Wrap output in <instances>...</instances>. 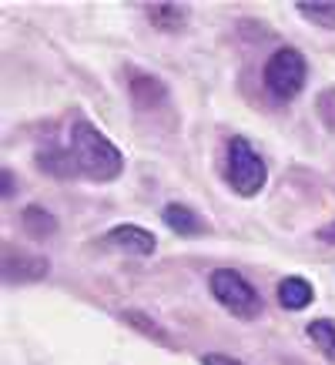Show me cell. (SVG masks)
<instances>
[{
	"instance_id": "7",
	"label": "cell",
	"mask_w": 335,
	"mask_h": 365,
	"mask_svg": "<svg viewBox=\"0 0 335 365\" xmlns=\"http://www.w3.org/2000/svg\"><path fill=\"white\" fill-rule=\"evenodd\" d=\"M312 299H315V292L305 278H282L279 282V302L285 305V309L302 312V309L312 305Z\"/></svg>"
},
{
	"instance_id": "6",
	"label": "cell",
	"mask_w": 335,
	"mask_h": 365,
	"mask_svg": "<svg viewBox=\"0 0 335 365\" xmlns=\"http://www.w3.org/2000/svg\"><path fill=\"white\" fill-rule=\"evenodd\" d=\"M47 272V262L37 255H21L14 245L4 248V278L7 282H21V278H41Z\"/></svg>"
},
{
	"instance_id": "10",
	"label": "cell",
	"mask_w": 335,
	"mask_h": 365,
	"mask_svg": "<svg viewBox=\"0 0 335 365\" xmlns=\"http://www.w3.org/2000/svg\"><path fill=\"white\" fill-rule=\"evenodd\" d=\"M148 17H151V24L155 27H161V31H178L181 24L188 21V11L185 7H178V4H151L148 7Z\"/></svg>"
},
{
	"instance_id": "2",
	"label": "cell",
	"mask_w": 335,
	"mask_h": 365,
	"mask_svg": "<svg viewBox=\"0 0 335 365\" xmlns=\"http://www.w3.org/2000/svg\"><path fill=\"white\" fill-rule=\"evenodd\" d=\"M225 178H228V185H232L238 195H258V191L265 188V161L258 155L252 141L245 138H232L228 141V161H225Z\"/></svg>"
},
{
	"instance_id": "11",
	"label": "cell",
	"mask_w": 335,
	"mask_h": 365,
	"mask_svg": "<svg viewBox=\"0 0 335 365\" xmlns=\"http://www.w3.org/2000/svg\"><path fill=\"white\" fill-rule=\"evenodd\" d=\"M309 335L322 345V352L335 355V325H332V322H322V319L312 322V325H309Z\"/></svg>"
},
{
	"instance_id": "3",
	"label": "cell",
	"mask_w": 335,
	"mask_h": 365,
	"mask_svg": "<svg viewBox=\"0 0 335 365\" xmlns=\"http://www.w3.org/2000/svg\"><path fill=\"white\" fill-rule=\"evenodd\" d=\"M305 74H309L305 57H302L295 47H279L265 64V84L279 101L295 98L302 91V84H305Z\"/></svg>"
},
{
	"instance_id": "12",
	"label": "cell",
	"mask_w": 335,
	"mask_h": 365,
	"mask_svg": "<svg viewBox=\"0 0 335 365\" xmlns=\"http://www.w3.org/2000/svg\"><path fill=\"white\" fill-rule=\"evenodd\" d=\"M24 218H27V225L41 228V232H54V228H57L54 218H51L47 211H41V208H27V211H24Z\"/></svg>"
},
{
	"instance_id": "14",
	"label": "cell",
	"mask_w": 335,
	"mask_h": 365,
	"mask_svg": "<svg viewBox=\"0 0 335 365\" xmlns=\"http://www.w3.org/2000/svg\"><path fill=\"white\" fill-rule=\"evenodd\" d=\"M319 238H322V242H329V245H335V222L329 225V228H322V232H319Z\"/></svg>"
},
{
	"instance_id": "9",
	"label": "cell",
	"mask_w": 335,
	"mask_h": 365,
	"mask_svg": "<svg viewBox=\"0 0 335 365\" xmlns=\"http://www.w3.org/2000/svg\"><path fill=\"white\" fill-rule=\"evenodd\" d=\"M165 222H168V228H175L178 235H198V232H205L201 218L191 208H185V205H168V208H165Z\"/></svg>"
},
{
	"instance_id": "1",
	"label": "cell",
	"mask_w": 335,
	"mask_h": 365,
	"mask_svg": "<svg viewBox=\"0 0 335 365\" xmlns=\"http://www.w3.org/2000/svg\"><path fill=\"white\" fill-rule=\"evenodd\" d=\"M54 161H67V165H74V171L94 178V181H111V178L121 175V168H124L121 151L88 118H78V121L71 124L67 151H61Z\"/></svg>"
},
{
	"instance_id": "8",
	"label": "cell",
	"mask_w": 335,
	"mask_h": 365,
	"mask_svg": "<svg viewBox=\"0 0 335 365\" xmlns=\"http://www.w3.org/2000/svg\"><path fill=\"white\" fill-rule=\"evenodd\" d=\"M295 7H299V14L309 24L322 27V31H335V0H325V4H319V0H299Z\"/></svg>"
},
{
	"instance_id": "13",
	"label": "cell",
	"mask_w": 335,
	"mask_h": 365,
	"mask_svg": "<svg viewBox=\"0 0 335 365\" xmlns=\"http://www.w3.org/2000/svg\"><path fill=\"white\" fill-rule=\"evenodd\" d=\"M201 365H242V362H234V359H228V355H205Z\"/></svg>"
},
{
	"instance_id": "4",
	"label": "cell",
	"mask_w": 335,
	"mask_h": 365,
	"mask_svg": "<svg viewBox=\"0 0 335 365\" xmlns=\"http://www.w3.org/2000/svg\"><path fill=\"white\" fill-rule=\"evenodd\" d=\"M208 285H212V295L222 302L225 309L238 315V319H255L258 312H262V299H258V292L248 285L242 275H234L228 268L222 272H212L208 278Z\"/></svg>"
},
{
	"instance_id": "15",
	"label": "cell",
	"mask_w": 335,
	"mask_h": 365,
	"mask_svg": "<svg viewBox=\"0 0 335 365\" xmlns=\"http://www.w3.org/2000/svg\"><path fill=\"white\" fill-rule=\"evenodd\" d=\"M4 195H14V178H11V171H4Z\"/></svg>"
},
{
	"instance_id": "5",
	"label": "cell",
	"mask_w": 335,
	"mask_h": 365,
	"mask_svg": "<svg viewBox=\"0 0 335 365\" xmlns=\"http://www.w3.org/2000/svg\"><path fill=\"white\" fill-rule=\"evenodd\" d=\"M100 245H108V248H118L124 255H151L155 252V235L145 232V228H134V225H121V228H114L100 238Z\"/></svg>"
}]
</instances>
